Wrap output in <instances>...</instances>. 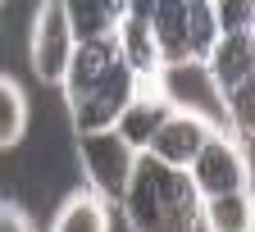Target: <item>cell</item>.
<instances>
[{
    "instance_id": "cell-1",
    "label": "cell",
    "mask_w": 255,
    "mask_h": 232,
    "mask_svg": "<svg viewBox=\"0 0 255 232\" xmlns=\"http://www.w3.org/2000/svg\"><path fill=\"white\" fill-rule=\"evenodd\" d=\"M137 78L128 73V64L114 41H87L73 50L69 69L59 78L64 105H69L73 137H91V132H114L123 118L128 101H132Z\"/></svg>"
},
{
    "instance_id": "cell-2",
    "label": "cell",
    "mask_w": 255,
    "mask_h": 232,
    "mask_svg": "<svg viewBox=\"0 0 255 232\" xmlns=\"http://www.w3.org/2000/svg\"><path fill=\"white\" fill-rule=\"evenodd\" d=\"M128 232H201V196L187 173L137 155L132 178L119 196Z\"/></svg>"
},
{
    "instance_id": "cell-3",
    "label": "cell",
    "mask_w": 255,
    "mask_h": 232,
    "mask_svg": "<svg viewBox=\"0 0 255 232\" xmlns=\"http://www.w3.org/2000/svg\"><path fill=\"white\" fill-rule=\"evenodd\" d=\"M210 91L219 96L228 114V137L237 146H251V118H255V32H223L210 59L201 64Z\"/></svg>"
},
{
    "instance_id": "cell-4",
    "label": "cell",
    "mask_w": 255,
    "mask_h": 232,
    "mask_svg": "<svg viewBox=\"0 0 255 232\" xmlns=\"http://www.w3.org/2000/svg\"><path fill=\"white\" fill-rule=\"evenodd\" d=\"M146 23L159 50V69H196L210 59L219 41L214 23V0H164V5H146Z\"/></svg>"
},
{
    "instance_id": "cell-5",
    "label": "cell",
    "mask_w": 255,
    "mask_h": 232,
    "mask_svg": "<svg viewBox=\"0 0 255 232\" xmlns=\"http://www.w3.org/2000/svg\"><path fill=\"white\" fill-rule=\"evenodd\" d=\"M78 146V164H82V178H87V191H96L101 201L119 205V196L132 178V164H137V150H128V141L119 132H91V137H73Z\"/></svg>"
},
{
    "instance_id": "cell-6",
    "label": "cell",
    "mask_w": 255,
    "mask_h": 232,
    "mask_svg": "<svg viewBox=\"0 0 255 232\" xmlns=\"http://www.w3.org/2000/svg\"><path fill=\"white\" fill-rule=\"evenodd\" d=\"M191 187H196L201 201H214V196H233V191H251V159L246 146H237L228 132H214V137L201 146V155L191 159L187 169Z\"/></svg>"
},
{
    "instance_id": "cell-7",
    "label": "cell",
    "mask_w": 255,
    "mask_h": 232,
    "mask_svg": "<svg viewBox=\"0 0 255 232\" xmlns=\"http://www.w3.org/2000/svg\"><path fill=\"white\" fill-rule=\"evenodd\" d=\"M219 132V123L205 114V110H196V105H178L164 123L155 127V137H150V146L141 150V155H150L155 164H164V169H178V173H187L191 169V159L201 155V146Z\"/></svg>"
},
{
    "instance_id": "cell-8",
    "label": "cell",
    "mask_w": 255,
    "mask_h": 232,
    "mask_svg": "<svg viewBox=\"0 0 255 232\" xmlns=\"http://www.w3.org/2000/svg\"><path fill=\"white\" fill-rule=\"evenodd\" d=\"M73 50H78V41H73V32H69L64 5H59V0L37 5V14H32V32H27V64H32V73H37V82L59 87Z\"/></svg>"
},
{
    "instance_id": "cell-9",
    "label": "cell",
    "mask_w": 255,
    "mask_h": 232,
    "mask_svg": "<svg viewBox=\"0 0 255 232\" xmlns=\"http://www.w3.org/2000/svg\"><path fill=\"white\" fill-rule=\"evenodd\" d=\"M182 101L169 91V82H164V73L159 78H137V87H132V101H128V110H123V118L114 123V132L128 141V150H146L150 146V137H155V127L164 123L173 110H178Z\"/></svg>"
},
{
    "instance_id": "cell-10",
    "label": "cell",
    "mask_w": 255,
    "mask_h": 232,
    "mask_svg": "<svg viewBox=\"0 0 255 232\" xmlns=\"http://www.w3.org/2000/svg\"><path fill=\"white\" fill-rule=\"evenodd\" d=\"M114 46L128 64L132 78H159V50H155V37H150V23H146V5H128L119 32H114Z\"/></svg>"
},
{
    "instance_id": "cell-11",
    "label": "cell",
    "mask_w": 255,
    "mask_h": 232,
    "mask_svg": "<svg viewBox=\"0 0 255 232\" xmlns=\"http://www.w3.org/2000/svg\"><path fill=\"white\" fill-rule=\"evenodd\" d=\"M110 228H114V205L101 201L96 191L78 187V191L64 196V205L55 210L46 232H110Z\"/></svg>"
},
{
    "instance_id": "cell-12",
    "label": "cell",
    "mask_w": 255,
    "mask_h": 232,
    "mask_svg": "<svg viewBox=\"0 0 255 232\" xmlns=\"http://www.w3.org/2000/svg\"><path fill=\"white\" fill-rule=\"evenodd\" d=\"M128 14V0H91V5H64V18H69L73 41H114V32Z\"/></svg>"
},
{
    "instance_id": "cell-13",
    "label": "cell",
    "mask_w": 255,
    "mask_h": 232,
    "mask_svg": "<svg viewBox=\"0 0 255 232\" xmlns=\"http://www.w3.org/2000/svg\"><path fill=\"white\" fill-rule=\"evenodd\" d=\"M201 232H255V196L233 191L201 201Z\"/></svg>"
},
{
    "instance_id": "cell-14",
    "label": "cell",
    "mask_w": 255,
    "mask_h": 232,
    "mask_svg": "<svg viewBox=\"0 0 255 232\" xmlns=\"http://www.w3.org/2000/svg\"><path fill=\"white\" fill-rule=\"evenodd\" d=\"M23 132H27V91L9 73H0V150L18 146Z\"/></svg>"
},
{
    "instance_id": "cell-15",
    "label": "cell",
    "mask_w": 255,
    "mask_h": 232,
    "mask_svg": "<svg viewBox=\"0 0 255 232\" xmlns=\"http://www.w3.org/2000/svg\"><path fill=\"white\" fill-rule=\"evenodd\" d=\"M255 9L251 5H214V23H219V37L223 32H255L251 27Z\"/></svg>"
},
{
    "instance_id": "cell-16",
    "label": "cell",
    "mask_w": 255,
    "mask_h": 232,
    "mask_svg": "<svg viewBox=\"0 0 255 232\" xmlns=\"http://www.w3.org/2000/svg\"><path fill=\"white\" fill-rule=\"evenodd\" d=\"M0 232H37V223H32V214L18 201L0 196Z\"/></svg>"
}]
</instances>
